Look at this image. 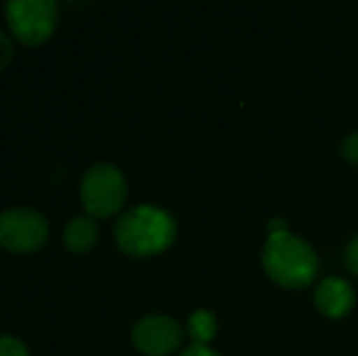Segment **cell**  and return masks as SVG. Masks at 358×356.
<instances>
[{
	"label": "cell",
	"mask_w": 358,
	"mask_h": 356,
	"mask_svg": "<svg viewBox=\"0 0 358 356\" xmlns=\"http://www.w3.org/2000/svg\"><path fill=\"white\" fill-rule=\"evenodd\" d=\"M185 332H188V337L193 339V344L208 347V344L215 339V334H217L215 313H213V310H205V308L190 313L188 322H185Z\"/></svg>",
	"instance_id": "obj_9"
},
{
	"label": "cell",
	"mask_w": 358,
	"mask_h": 356,
	"mask_svg": "<svg viewBox=\"0 0 358 356\" xmlns=\"http://www.w3.org/2000/svg\"><path fill=\"white\" fill-rule=\"evenodd\" d=\"M100 229L90 215H78V218L69 220L66 229H64V244L71 254H85L98 244Z\"/></svg>",
	"instance_id": "obj_8"
},
{
	"label": "cell",
	"mask_w": 358,
	"mask_h": 356,
	"mask_svg": "<svg viewBox=\"0 0 358 356\" xmlns=\"http://www.w3.org/2000/svg\"><path fill=\"white\" fill-rule=\"evenodd\" d=\"M341 157H344L351 166H358V129L344 137V142H341Z\"/></svg>",
	"instance_id": "obj_11"
},
{
	"label": "cell",
	"mask_w": 358,
	"mask_h": 356,
	"mask_svg": "<svg viewBox=\"0 0 358 356\" xmlns=\"http://www.w3.org/2000/svg\"><path fill=\"white\" fill-rule=\"evenodd\" d=\"M261 264L268 278L283 288H305L315 280L320 271V259L315 249L302 237L290 232L268 234L261 254Z\"/></svg>",
	"instance_id": "obj_2"
},
{
	"label": "cell",
	"mask_w": 358,
	"mask_h": 356,
	"mask_svg": "<svg viewBox=\"0 0 358 356\" xmlns=\"http://www.w3.org/2000/svg\"><path fill=\"white\" fill-rule=\"evenodd\" d=\"M315 305L324 318H331V320L346 318V315L351 313V308L356 305L354 285L344 278L329 276V278L320 280V285H317Z\"/></svg>",
	"instance_id": "obj_7"
},
{
	"label": "cell",
	"mask_w": 358,
	"mask_h": 356,
	"mask_svg": "<svg viewBox=\"0 0 358 356\" xmlns=\"http://www.w3.org/2000/svg\"><path fill=\"white\" fill-rule=\"evenodd\" d=\"M183 327L169 315H144L132 327V344L144 356H171L183 344Z\"/></svg>",
	"instance_id": "obj_6"
},
{
	"label": "cell",
	"mask_w": 358,
	"mask_h": 356,
	"mask_svg": "<svg viewBox=\"0 0 358 356\" xmlns=\"http://www.w3.org/2000/svg\"><path fill=\"white\" fill-rule=\"evenodd\" d=\"M10 34L22 47H42L57 32L59 5L52 0H10L5 5Z\"/></svg>",
	"instance_id": "obj_4"
},
{
	"label": "cell",
	"mask_w": 358,
	"mask_h": 356,
	"mask_svg": "<svg viewBox=\"0 0 358 356\" xmlns=\"http://www.w3.org/2000/svg\"><path fill=\"white\" fill-rule=\"evenodd\" d=\"M178 356H220L217 352H213L210 347H200V344H190L188 349H183Z\"/></svg>",
	"instance_id": "obj_14"
},
{
	"label": "cell",
	"mask_w": 358,
	"mask_h": 356,
	"mask_svg": "<svg viewBox=\"0 0 358 356\" xmlns=\"http://www.w3.org/2000/svg\"><path fill=\"white\" fill-rule=\"evenodd\" d=\"M49 222L34 208H8L0 213V247L10 254H34L47 244Z\"/></svg>",
	"instance_id": "obj_5"
},
{
	"label": "cell",
	"mask_w": 358,
	"mask_h": 356,
	"mask_svg": "<svg viewBox=\"0 0 358 356\" xmlns=\"http://www.w3.org/2000/svg\"><path fill=\"white\" fill-rule=\"evenodd\" d=\"M80 203L85 215L105 220L117 215L127 203V178L113 164H93L80 180Z\"/></svg>",
	"instance_id": "obj_3"
},
{
	"label": "cell",
	"mask_w": 358,
	"mask_h": 356,
	"mask_svg": "<svg viewBox=\"0 0 358 356\" xmlns=\"http://www.w3.org/2000/svg\"><path fill=\"white\" fill-rule=\"evenodd\" d=\"M344 259H346V266H349L351 273L358 276V234L356 237H351V242L346 244Z\"/></svg>",
	"instance_id": "obj_13"
},
{
	"label": "cell",
	"mask_w": 358,
	"mask_h": 356,
	"mask_svg": "<svg viewBox=\"0 0 358 356\" xmlns=\"http://www.w3.org/2000/svg\"><path fill=\"white\" fill-rule=\"evenodd\" d=\"M268 229H271V234H273V232H287L283 220H273V222L268 225Z\"/></svg>",
	"instance_id": "obj_15"
},
{
	"label": "cell",
	"mask_w": 358,
	"mask_h": 356,
	"mask_svg": "<svg viewBox=\"0 0 358 356\" xmlns=\"http://www.w3.org/2000/svg\"><path fill=\"white\" fill-rule=\"evenodd\" d=\"M13 54H15L13 39H10V34H5L3 29H0V71L13 62Z\"/></svg>",
	"instance_id": "obj_12"
},
{
	"label": "cell",
	"mask_w": 358,
	"mask_h": 356,
	"mask_svg": "<svg viewBox=\"0 0 358 356\" xmlns=\"http://www.w3.org/2000/svg\"><path fill=\"white\" fill-rule=\"evenodd\" d=\"M0 356H29V352L17 337L0 334Z\"/></svg>",
	"instance_id": "obj_10"
},
{
	"label": "cell",
	"mask_w": 358,
	"mask_h": 356,
	"mask_svg": "<svg viewBox=\"0 0 358 356\" xmlns=\"http://www.w3.org/2000/svg\"><path fill=\"white\" fill-rule=\"evenodd\" d=\"M173 215L159 205H137L127 210L115 222V242L127 257L149 259L166 252L176 242Z\"/></svg>",
	"instance_id": "obj_1"
}]
</instances>
